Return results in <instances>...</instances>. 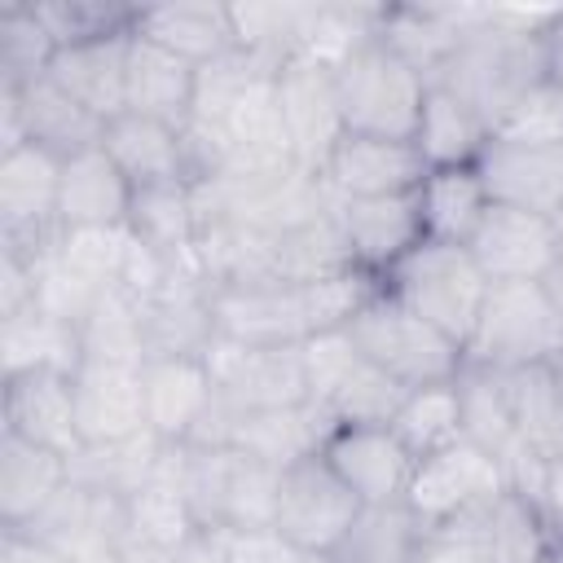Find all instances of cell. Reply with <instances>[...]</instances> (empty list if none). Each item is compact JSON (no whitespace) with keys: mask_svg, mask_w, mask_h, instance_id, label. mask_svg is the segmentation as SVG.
Returning a JSON list of instances; mask_svg holds the SVG:
<instances>
[{"mask_svg":"<svg viewBox=\"0 0 563 563\" xmlns=\"http://www.w3.org/2000/svg\"><path fill=\"white\" fill-rule=\"evenodd\" d=\"M554 18L559 9L484 4L479 22L462 35L457 53L435 70V84L453 88L493 132L528 88L554 75V44H550Z\"/></svg>","mask_w":563,"mask_h":563,"instance_id":"1","label":"cell"},{"mask_svg":"<svg viewBox=\"0 0 563 563\" xmlns=\"http://www.w3.org/2000/svg\"><path fill=\"white\" fill-rule=\"evenodd\" d=\"M282 466L233 444H180V493L202 532L273 528Z\"/></svg>","mask_w":563,"mask_h":563,"instance_id":"2","label":"cell"},{"mask_svg":"<svg viewBox=\"0 0 563 563\" xmlns=\"http://www.w3.org/2000/svg\"><path fill=\"white\" fill-rule=\"evenodd\" d=\"M488 286L493 282L484 277V268L475 264V255L466 246L427 242V238L378 282V290H387L409 312L431 321L462 352H466V343L475 334V321H479V308L488 299Z\"/></svg>","mask_w":563,"mask_h":563,"instance_id":"3","label":"cell"},{"mask_svg":"<svg viewBox=\"0 0 563 563\" xmlns=\"http://www.w3.org/2000/svg\"><path fill=\"white\" fill-rule=\"evenodd\" d=\"M427 75L409 66L396 48H387L378 35H369L361 48H352L334 66V92L343 110V128L356 136H396L413 141Z\"/></svg>","mask_w":563,"mask_h":563,"instance_id":"4","label":"cell"},{"mask_svg":"<svg viewBox=\"0 0 563 563\" xmlns=\"http://www.w3.org/2000/svg\"><path fill=\"white\" fill-rule=\"evenodd\" d=\"M343 330L352 334L361 356L374 361L405 391L453 383L466 369V352L449 334H440L431 321L409 312L400 299H391L387 290H374Z\"/></svg>","mask_w":563,"mask_h":563,"instance_id":"5","label":"cell"},{"mask_svg":"<svg viewBox=\"0 0 563 563\" xmlns=\"http://www.w3.org/2000/svg\"><path fill=\"white\" fill-rule=\"evenodd\" d=\"M563 361V321L541 282H493L466 343V365L479 369H532Z\"/></svg>","mask_w":563,"mask_h":563,"instance_id":"6","label":"cell"},{"mask_svg":"<svg viewBox=\"0 0 563 563\" xmlns=\"http://www.w3.org/2000/svg\"><path fill=\"white\" fill-rule=\"evenodd\" d=\"M308 405H317L334 427H387L405 400V387L391 383L374 361L361 356L347 330L317 334L299 343Z\"/></svg>","mask_w":563,"mask_h":563,"instance_id":"7","label":"cell"},{"mask_svg":"<svg viewBox=\"0 0 563 563\" xmlns=\"http://www.w3.org/2000/svg\"><path fill=\"white\" fill-rule=\"evenodd\" d=\"M506 493H510V475L501 457H493L488 449L471 440H457L440 453L418 457L405 506L427 532H435V528H453V523H466L493 510Z\"/></svg>","mask_w":563,"mask_h":563,"instance_id":"8","label":"cell"},{"mask_svg":"<svg viewBox=\"0 0 563 563\" xmlns=\"http://www.w3.org/2000/svg\"><path fill=\"white\" fill-rule=\"evenodd\" d=\"M361 510L365 506L356 501V493L330 471V462L321 453L282 466L273 528L282 537H290L295 545H303L312 554H334V545L347 537V528L356 523Z\"/></svg>","mask_w":563,"mask_h":563,"instance_id":"9","label":"cell"},{"mask_svg":"<svg viewBox=\"0 0 563 563\" xmlns=\"http://www.w3.org/2000/svg\"><path fill=\"white\" fill-rule=\"evenodd\" d=\"M57 189H62V158L22 145L0 154V246L26 260H44L57 229Z\"/></svg>","mask_w":563,"mask_h":563,"instance_id":"10","label":"cell"},{"mask_svg":"<svg viewBox=\"0 0 563 563\" xmlns=\"http://www.w3.org/2000/svg\"><path fill=\"white\" fill-rule=\"evenodd\" d=\"M277 106H282L295 167L308 176H321L334 145L347 136L339 92H334V70L308 57H286L277 66Z\"/></svg>","mask_w":563,"mask_h":563,"instance_id":"11","label":"cell"},{"mask_svg":"<svg viewBox=\"0 0 563 563\" xmlns=\"http://www.w3.org/2000/svg\"><path fill=\"white\" fill-rule=\"evenodd\" d=\"M207 369L229 413L286 409L308 400L299 347H246L233 339H216L207 347Z\"/></svg>","mask_w":563,"mask_h":563,"instance_id":"12","label":"cell"},{"mask_svg":"<svg viewBox=\"0 0 563 563\" xmlns=\"http://www.w3.org/2000/svg\"><path fill=\"white\" fill-rule=\"evenodd\" d=\"M321 457L330 462V471L356 493L361 506H396L409 493L413 466L418 457L400 444V435L391 427H334Z\"/></svg>","mask_w":563,"mask_h":563,"instance_id":"13","label":"cell"},{"mask_svg":"<svg viewBox=\"0 0 563 563\" xmlns=\"http://www.w3.org/2000/svg\"><path fill=\"white\" fill-rule=\"evenodd\" d=\"M466 251L475 255L488 282H545V273L563 260L559 229L550 216H532L497 202L484 211Z\"/></svg>","mask_w":563,"mask_h":563,"instance_id":"14","label":"cell"},{"mask_svg":"<svg viewBox=\"0 0 563 563\" xmlns=\"http://www.w3.org/2000/svg\"><path fill=\"white\" fill-rule=\"evenodd\" d=\"M343 246L352 268H361L365 277L383 282L418 242H422V220H418V202L413 194H396V198H330Z\"/></svg>","mask_w":563,"mask_h":563,"instance_id":"15","label":"cell"},{"mask_svg":"<svg viewBox=\"0 0 563 563\" xmlns=\"http://www.w3.org/2000/svg\"><path fill=\"white\" fill-rule=\"evenodd\" d=\"M427 176V163L413 141L396 136H356L347 132L330 163L321 167V185L330 198H396L413 194Z\"/></svg>","mask_w":563,"mask_h":563,"instance_id":"16","label":"cell"},{"mask_svg":"<svg viewBox=\"0 0 563 563\" xmlns=\"http://www.w3.org/2000/svg\"><path fill=\"white\" fill-rule=\"evenodd\" d=\"M145 365H119V361H79L75 369V418L84 449L123 444L145 435Z\"/></svg>","mask_w":563,"mask_h":563,"instance_id":"17","label":"cell"},{"mask_svg":"<svg viewBox=\"0 0 563 563\" xmlns=\"http://www.w3.org/2000/svg\"><path fill=\"white\" fill-rule=\"evenodd\" d=\"M475 172L488 189V202L497 207L550 220L563 211V145H519L488 136L484 154L475 158Z\"/></svg>","mask_w":563,"mask_h":563,"instance_id":"18","label":"cell"},{"mask_svg":"<svg viewBox=\"0 0 563 563\" xmlns=\"http://www.w3.org/2000/svg\"><path fill=\"white\" fill-rule=\"evenodd\" d=\"M145 427L163 444H189L216 405L207 356H150L141 369Z\"/></svg>","mask_w":563,"mask_h":563,"instance_id":"19","label":"cell"},{"mask_svg":"<svg viewBox=\"0 0 563 563\" xmlns=\"http://www.w3.org/2000/svg\"><path fill=\"white\" fill-rule=\"evenodd\" d=\"M4 431L62 457H79L84 435L75 418V374L31 369L4 378Z\"/></svg>","mask_w":563,"mask_h":563,"instance_id":"20","label":"cell"},{"mask_svg":"<svg viewBox=\"0 0 563 563\" xmlns=\"http://www.w3.org/2000/svg\"><path fill=\"white\" fill-rule=\"evenodd\" d=\"M101 150L114 158V167L128 176L132 189H150V185H194L198 167H194V150L185 128L145 119V114H119L106 123Z\"/></svg>","mask_w":563,"mask_h":563,"instance_id":"21","label":"cell"},{"mask_svg":"<svg viewBox=\"0 0 563 563\" xmlns=\"http://www.w3.org/2000/svg\"><path fill=\"white\" fill-rule=\"evenodd\" d=\"M0 101L13 106L26 145H40L57 158L84 154V150L101 145V136H106V123L88 106H79L48 70L26 79L22 88H0Z\"/></svg>","mask_w":563,"mask_h":563,"instance_id":"22","label":"cell"},{"mask_svg":"<svg viewBox=\"0 0 563 563\" xmlns=\"http://www.w3.org/2000/svg\"><path fill=\"white\" fill-rule=\"evenodd\" d=\"M132 185L114 167V158L92 145L84 154L62 158V189H57V229L84 233V229H123L132 211Z\"/></svg>","mask_w":563,"mask_h":563,"instance_id":"23","label":"cell"},{"mask_svg":"<svg viewBox=\"0 0 563 563\" xmlns=\"http://www.w3.org/2000/svg\"><path fill=\"white\" fill-rule=\"evenodd\" d=\"M484 4H383L378 40L396 48L427 79L457 53L462 35L479 22Z\"/></svg>","mask_w":563,"mask_h":563,"instance_id":"24","label":"cell"},{"mask_svg":"<svg viewBox=\"0 0 563 563\" xmlns=\"http://www.w3.org/2000/svg\"><path fill=\"white\" fill-rule=\"evenodd\" d=\"M194 88L198 66L158 48L154 40L132 31L128 44V88H123V114H145L172 128H185L194 114Z\"/></svg>","mask_w":563,"mask_h":563,"instance_id":"25","label":"cell"},{"mask_svg":"<svg viewBox=\"0 0 563 563\" xmlns=\"http://www.w3.org/2000/svg\"><path fill=\"white\" fill-rule=\"evenodd\" d=\"M136 35L154 40L158 48L207 66L224 53L238 48V31H233V9L229 4H211V0H167V4H141L136 13Z\"/></svg>","mask_w":563,"mask_h":563,"instance_id":"26","label":"cell"},{"mask_svg":"<svg viewBox=\"0 0 563 563\" xmlns=\"http://www.w3.org/2000/svg\"><path fill=\"white\" fill-rule=\"evenodd\" d=\"M66 484H70V457L4 431L0 440V523L4 528H31Z\"/></svg>","mask_w":563,"mask_h":563,"instance_id":"27","label":"cell"},{"mask_svg":"<svg viewBox=\"0 0 563 563\" xmlns=\"http://www.w3.org/2000/svg\"><path fill=\"white\" fill-rule=\"evenodd\" d=\"M128 35H106V40H88V44H70L57 48L48 75L79 101L88 106L101 123L123 114V88H128Z\"/></svg>","mask_w":563,"mask_h":563,"instance_id":"28","label":"cell"},{"mask_svg":"<svg viewBox=\"0 0 563 563\" xmlns=\"http://www.w3.org/2000/svg\"><path fill=\"white\" fill-rule=\"evenodd\" d=\"M334 422L317 405H286V409H260V413H233L229 444L246 449L273 466H290L299 457H312L325 449Z\"/></svg>","mask_w":563,"mask_h":563,"instance_id":"29","label":"cell"},{"mask_svg":"<svg viewBox=\"0 0 563 563\" xmlns=\"http://www.w3.org/2000/svg\"><path fill=\"white\" fill-rule=\"evenodd\" d=\"M418 202V220H422V238L427 242H453L466 246L471 233L479 229L488 202V189L471 167H427L422 185L413 189Z\"/></svg>","mask_w":563,"mask_h":563,"instance_id":"30","label":"cell"},{"mask_svg":"<svg viewBox=\"0 0 563 563\" xmlns=\"http://www.w3.org/2000/svg\"><path fill=\"white\" fill-rule=\"evenodd\" d=\"M0 343H4V378L31 374V369H62L75 374L84 361L79 325L31 303L13 317H0Z\"/></svg>","mask_w":563,"mask_h":563,"instance_id":"31","label":"cell"},{"mask_svg":"<svg viewBox=\"0 0 563 563\" xmlns=\"http://www.w3.org/2000/svg\"><path fill=\"white\" fill-rule=\"evenodd\" d=\"M488 123L444 84H427L422 114L413 128V145L427 167H471L488 145Z\"/></svg>","mask_w":563,"mask_h":563,"instance_id":"32","label":"cell"},{"mask_svg":"<svg viewBox=\"0 0 563 563\" xmlns=\"http://www.w3.org/2000/svg\"><path fill=\"white\" fill-rule=\"evenodd\" d=\"M515 435L523 453L554 457L563 453V378L559 365H532V369H510L501 374Z\"/></svg>","mask_w":563,"mask_h":563,"instance_id":"33","label":"cell"},{"mask_svg":"<svg viewBox=\"0 0 563 563\" xmlns=\"http://www.w3.org/2000/svg\"><path fill=\"white\" fill-rule=\"evenodd\" d=\"M132 238H141L163 260H194L198 255V207L194 185H150L132 194L128 211Z\"/></svg>","mask_w":563,"mask_h":563,"instance_id":"34","label":"cell"},{"mask_svg":"<svg viewBox=\"0 0 563 563\" xmlns=\"http://www.w3.org/2000/svg\"><path fill=\"white\" fill-rule=\"evenodd\" d=\"M427 528L413 519L405 501L396 506H365L347 537L334 545L330 563H418Z\"/></svg>","mask_w":563,"mask_h":563,"instance_id":"35","label":"cell"},{"mask_svg":"<svg viewBox=\"0 0 563 563\" xmlns=\"http://www.w3.org/2000/svg\"><path fill=\"white\" fill-rule=\"evenodd\" d=\"M387 427L400 435V444L413 457H427V453H440V449L457 444L462 440V391H457V378L405 391V400H400V409H396V418Z\"/></svg>","mask_w":563,"mask_h":563,"instance_id":"36","label":"cell"},{"mask_svg":"<svg viewBox=\"0 0 563 563\" xmlns=\"http://www.w3.org/2000/svg\"><path fill=\"white\" fill-rule=\"evenodd\" d=\"M53 57H57V44L40 22L35 4H22V0L0 4V88H22L26 79L44 75Z\"/></svg>","mask_w":563,"mask_h":563,"instance_id":"37","label":"cell"},{"mask_svg":"<svg viewBox=\"0 0 563 563\" xmlns=\"http://www.w3.org/2000/svg\"><path fill=\"white\" fill-rule=\"evenodd\" d=\"M40 22L48 26L57 48L106 40V35H128L136 31L141 4H119V0H44L35 4Z\"/></svg>","mask_w":563,"mask_h":563,"instance_id":"38","label":"cell"},{"mask_svg":"<svg viewBox=\"0 0 563 563\" xmlns=\"http://www.w3.org/2000/svg\"><path fill=\"white\" fill-rule=\"evenodd\" d=\"M497 141L519 145H563V75H545L537 88H528L493 128Z\"/></svg>","mask_w":563,"mask_h":563,"instance_id":"39","label":"cell"},{"mask_svg":"<svg viewBox=\"0 0 563 563\" xmlns=\"http://www.w3.org/2000/svg\"><path fill=\"white\" fill-rule=\"evenodd\" d=\"M211 541L224 563H330V554H312L277 528H216Z\"/></svg>","mask_w":563,"mask_h":563,"instance_id":"40","label":"cell"},{"mask_svg":"<svg viewBox=\"0 0 563 563\" xmlns=\"http://www.w3.org/2000/svg\"><path fill=\"white\" fill-rule=\"evenodd\" d=\"M418 563H493V550H488V510L475 515V519H466V523L427 532V541L418 550Z\"/></svg>","mask_w":563,"mask_h":563,"instance_id":"41","label":"cell"},{"mask_svg":"<svg viewBox=\"0 0 563 563\" xmlns=\"http://www.w3.org/2000/svg\"><path fill=\"white\" fill-rule=\"evenodd\" d=\"M523 501L532 506V515H537V523L545 532V545L550 550H563V453L545 457L541 479H537V488Z\"/></svg>","mask_w":563,"mask_h":563,"instance_id":"42","label":"cell"},{"mask_svg":"<svg viewBox=\"0 0 563 563\" xmlns=\"http://www.w3.org/2000/svg\"><path fill=\"white\" fill-rule=\"evenodd\" d=\"M0 563H75L66 559L62 550L44 545L40 537L31 532H18V528H4V545H0Z\"/></svg>","mask_w":563,"mask_h":563,"instance_id":"43","label":"cell"},{"mask_svg":"<svg viewBox=\"0 0 563 563\" xmlns=\"http://www.w3.org/2000/svg\"><path fill=\"white\" fill-rule=\"evenodd\" d=\"M167 563H224V559H220V545L211 541V532H198V537L185 541Z\"/></svg>","mask_w":563,"mask_h":563,"instance_id":"44","label":"cell"},{"mask_svg":"<svg viewBox=\"0 0 563 563\" xmlns=\"http://www.w3.org/2000/svg\"><path fill=\"white\" fill-rule=\"evenodd\" d=\"M541 286H545V295H550V303H554V312H559V321H563V260L545 273V282H541Z\"/></svg>","mask_w":563,"mask_h":563,"instance_id":"45","label":"cell"},{"mask_svg":"<svg viewBox=\"0 0 563 563\" xmlns=\"http://www.w3.org/2000/svg\"><path fill=\"white\" fill-rule=\"evenodd\" d=\"M550 44H554V62L563 66V9H559V18H554V26H550Z\"/></svg>","mask_w":563,"mask_h":563,"instance_id":"46","label":"cell"},{"mask_svg":"<svg viewBox=\"0 0 563 563\" xmlns=\"http://www.w3.org/2000/svg\"><path fill=\"white\" fill-rule=\"evenodd\" d=\"M545 563H563V550H550V554H545Z\"/></svg>","mask_w":563,"mask_h":563,"instance_id":"47","label":"cell"},{"mask_svg":"<svg viewBox=\"0 0 563 563\" xmlns=\"http://www.w3.org/2000/svg\"><path fill=\"white\" fill-rule=\"evenodd\" d=\"M554 229H559V246H563V211L554 216Z\"/></svg>","mask_w":563,"mask_h":563,"instance_id":"48","label":"cell"},{"mask_svg":"<svg viewBox=\"0 0 563 563\" xmlns=\"http://www.w3.org/2000/svg\"><path fill=\"white\" fill-rule=\"evenodd\" d=\"M554 70H559V75H563V66H559V62H554Z\"/></svg>","mask_w":563,"mask_h":563,"instance_id":"49","label":"cell"}]
</instances>
